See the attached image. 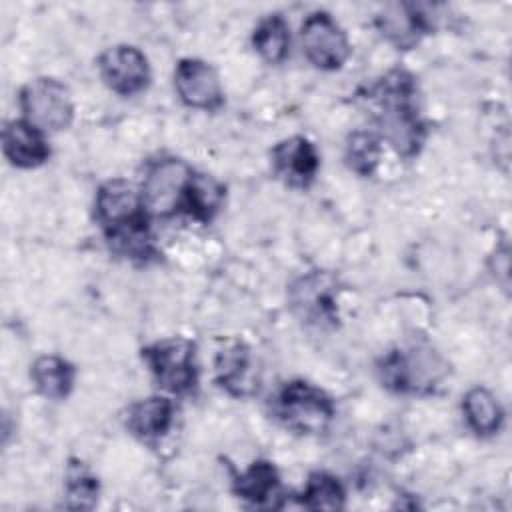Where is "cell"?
<instances>
[{
  "label": "cell",
  "mask_w": 512,
  "mask_h": 512,
  "mask_svg": "<svg viewBox=\"0 0 512 512\" xmlns=\"http://www.w3.org/2000/svg\"><path fill=\"white\" fill-rule=\"evenodd\" d=\"M24 118L46 132L66 130L74 120V102L64 82L52 76H40L26 82L18 94Z\"/></svg>",
  "instance_id": "cell-5"
},
{
  "label": "cell",
  "mask_w": 512,
  "mask_h": 512,
  "mask_svg": "<svg viewBox=\"0 0 512 512\" xmlns=\"http://www.w3.org/2000/svg\"><path fill=\"white\" fill-rule=\"evenodd\" d=\"M382 36L398 48H412L434 26L430 6L426 4H394L376 18Z\"/></svg>",
  "instance_id": "cell-13"
},
{
  "label": "cell",
  "mask_w": 512,
  "mask_h": 512,
  "mask_svg": "<svg viewBox=\"0 0 512 512\" xmlns=\"http://www.w3.org/2000/svg\"><path fill=\"white\" fill-rule=\"evenodd\" d=\"M142 358L154 380L172 394H186L196 386V344L184 336L162 338L142 348Z\"/></svg>",
  "instance_id": "cell-6"
},
{
  "label": "cell",
  "mask_w": 512,
  "mask_h": 512,
  "mask_svg": "<svg viewBox=\"0 0 512 512\" xmlns=\"http://www.w3.org/2000/svg\"><path fill=\"white\" fill-rule=\"evenodd\" d=\"M30 380L36 392L48 400H64L76 380L74 366L56 354H44L30 366Z\"/></svg>",
  "instance_id": "cell-17"
},
{
  "label": "cell",
  "mask_w": 512,
  "mask_h": 512,
  "mask_svg": "<svg viewBox=\"0 0 512 512\" xmlns=\"http://www.w3.org/2000/svg\"><path fill=\"white\" fill-rule=\"evenodd\" d=\"M274 174L290 188H308L320 168L316 146L306 136H290L280 140L272 152Z\"/></svg>",
  "instance_id": "cell-12"
},
{
  "label": "cell",
  "mask_w": 512,
  "mask_h": 512,
  "mask_svg": "<svg viewBox=\"0 0 512 512\" xmlns=\"http://www.w3.org/2000/svg\"><path fill=\"white\" fill-rule=\"evenodd\" d=\"M300 44L306 60L320 70L342 68L352 52L344 28L326 10H314L304 18Z\"/></svg>",
  "instance_id": "cell-8"
},
{
  "label": "cell",
  "mask_w": 512,
  "mask_h": 512,
  "mask_svg": "<svg viewBox=\"0 0 512 512\" xmlns=\"http://www.w3.org/2000/svg\"><path fill=\"white\" fill-rule=\"evenodd\" d=\"M462 414L468 428L478 436L496 434L504 422V410L498 398L484 386H474L464 394Z\"/></svg>",
  "instance_id": "cell-18"
},
{
  "label": "cell",
  "mask_w": 512,
  "mask_h": 512,
  "mask_svg": "<svg viewBox=\"0 0 512 512\" xmlns=\"http://www.w3.org/2000/svg\"><path fill=\"white\" fill-rule=\"evenodd\" d=\"M382 140L376 132L356 130L346 138L344 160L358 176H372L380 164Z\"/></svg>",
  "instance_id": "cell-23"
},
{
  "label": "cell",
  "mask_w": 512,
  "mask_h": 512,
  "mask_svg": "<svg viewBox=\"0 0 512 512\" xmlns=\"http://www.w3.org/2000/svg\"><path fill=\"white\" fill-rule=\"evenodd\" d=\"M216 382L234 396H246L250 384V350L242 342H234L216 356Z\"/></svg>",
  "instance_id": "cell-19"
},
{
  "label": "cell",
  "mask_w": 512,
  "mask_h": 512,
  "mask_svg": "<svg viewBox=\"0 0 512 512\" xmlns=\"http://www.w3.org/2000/svg\"><path fill=\"white\" fill-rule=\"evenodd\" d=\"M224 196L226 190L214 176L194 172L186 190L184 212H188L198 222H210L222 208Z\"/></svg>",
  "instance_id": "cell-20"
},
{
  "label": "cell",
  "mask_w": 512,
  "mask_h": 512,
  "mask_svg": "<svg viewBox=\"0 0 512 512\" xmlns=\"http://www.w3.org/2000/svg\"><path fill=\"white\" fill-rule=\"evenodd\" d=\"M252 46L268 64H280L290 52V26L280 14L264 16L252 30Z\"/></svg>",
  "instance_id": "cell-21"
},
{
  "label": "cell",
  "mask_w": 512,
  "mask_h": 512,
  "mask_svg": "<svg viewBox=\"0 0 512 512\" xmlns=\"http://www.w3.org/2000/svg\"><path fill=\"white\" fill-rule=\"evenodd\" d=\"M344 500L342 482L328 472H312L300 494V504L308 510H342Z\"/></svg>",
  "instance_id": "cell-24"
},
{
  "label": "cell",
  "mask_w": 512,
  "mask_h": 512,
  "mask_svg": "<svg viewBox=\"0 0 512 512\" xmlns=\"http://www.w3.org/2000/svg\"><path fill=\"white\" fill-rule=\"evenodd\" d=\"M174 422V402L166 396L136 400L126 412V428L144 442L162 438Z\"/></svg>",
  "instance_id": "cell-15"
},
{
  "label": "cell",
  "mask_w": 512,
  "mask_h": 512,
  "mask_svg": "<svg viewBox=\"0 0 512 512\" xmlns=\"http://www.w3.org/2000/svg\"><path fill=\"white\" fill-rule=\"evenodd\" d=\"M380 382L398 394H424L446 374V366L430 346H408L388 352L378 364Z\"/></svg>",
  "instance_id": "cell-3"
},
{
  "label": "cell",
  "mask_w": 512,
  "mask_h": 512,
  "mask_svg": "<svg viewBox=\"0 0 512 512\" xmlns=\"http://www.w3.org/2000/svg\"><path fill=\"white\" fill-rule=\"evenodd\" d=\"M94 214L106 236L148 224L150 218L140 188L124 178H112L100 184L94 198Z\"/></svg>",
  "instance_id": "cell-9"
},
{
  "label": "cell",
  "mask_w": 512,
  "mask_h": 512,
  "mask_svg": "<svg viewBox=\"0 0 512 512\" xmlns=\"http://www.w3.org/2000/svg\"><path fill=\"white\" fill-rule=\"evenodd\" d=\"M194 170L188 162L176 156H162L154 160L144 174L140 186L144 208L148 216L168 218L184 210V198Z\"/></svg>",
  "instance_id": "cell-4"
},
{
  "label": "cell",
  "mask_w": 512,
  "mask_h": 512,
  "mask_svg": "<svg viewBox=\"0 0 512 512\" xmlns=\"http://www.w3.org/2000/svg\"><path fill=\"white\" fill-rule=\"evenodd\" d=\"M338 294L340 282L332 272L312 270L290 284L288 302L304 324L330 328L338 322Z\"/></svg>",
  "instance_id": "cell-7"
},
{
  "label": "cell",
  "mask_w": 512,
  "mask_h": 512,
  "mask_svg": "<svg viewBox=\"0 0 512 512\" xmlns=\"http://www.w3.org/2000/svg\"><path fill=\"white\" fill-rule=\"evenodd\" d=\"M2 152L16 168H38L50 158L44 132L26 118L6 122L2 130Z\"/></svg>",
  "instance_id": "cell-14"
},
{
  "label": "cell",
  "mask_w": 512,
  "mask_h": 512,
  "mask_svg": "<svg viewBox=\"0 0 512 512\" xmlns=\"http://www.w3.org/2000/svg\"><path fill=\"white\" fill-rule=\"evenodd\" d=\"M174 88L182 104L196 110H216L224 102L220 76L200 58H182L174 68Z\"/></svg>",
  "instance_id": "cell-11"
},
{
  "label": "cell",
  "mask_w": 512,
  "mask_h": 512,
  "mask_svg": "<svg viewBox=\"0 0 512 512\" xmlns=\"http://www.w3.org/2000/svg\"><path fill=\"white\" fill-rule=\"evenodd\" d=\"M98 478L78 458H70L64 472V500L66 508L90 510L98 500Z\"/></svg>",
  "instance_id": "cell-22"
},
{
  "label": "cell",
  "mask_w": 512,
  "mask_h": 512,
  "mask_svg": "<svg viewBox=\"0 0 512 512\" xmlns=\"http://www.w3.org/2000/svg\"><path fill=\"white\" fill-rule=\"evenodd\" d=\"M98 72L104 84L120 96H134L150 82V64L146 54L130 44L106 48L98 56Z\"/></svg>",
  "instance_id": "cell-10"
},
{
  "label": "cell",
  "mask_w": 512,
  "mask_h": 512,
  "mask_svg": "<svg viewBox=\"0 0 512 512\" xmlns=\"http://www.w3.org/2000/svg\"><path fill=\"white\" fill-rule=\"evenodd\" d=\"M234 494L254 506H280V476L272 462L256 460L234 478Z\"/></svg>",
  "instance_id": "cell-16"
},
{
  "label": "cell",
  "mask_w": 512,
  "mask_h": 512,
  "mask_svg": "<svg viewBox=\"0 0 512 512\" xmlns=\"http://www.w3.org/2000/svg\"><path fill=\"white\" fill-rule=\"evenodd\" d=\"M272 414L288 430L312 436L328 430L336 408L322 388L306 380H290L276 392Z\"/></svg>",
  "instance_id": "cell-2"
},
{
  "label": "cell",
  "mask_w": 512,
  "mask_h": 512,
  "mask_svg": "<svg viewBox=\"0 0 512 512\" xmlns=\"http://www.w3.org/2000/svg\"><path fill=\"white\" fill-rule=\"evenodd\" d=\"M378 136L398 156L414 158L424 144L426 124L416 108V82L406 70H390L372 88Z\"/></svg>",
  "instance_id": "cell-1"
}]
</instances>
